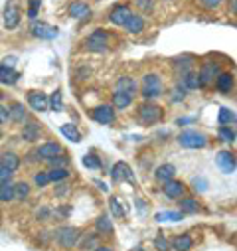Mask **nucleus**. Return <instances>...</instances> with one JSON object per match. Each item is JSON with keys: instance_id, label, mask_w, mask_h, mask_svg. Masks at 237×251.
<instances>
[{"instance_id": "aec40b11", "label": "nucleus", "mask_w": 237, "mask_h": 251, "mask_svg": "<svg viewBox=\"0 0 237 251\" xmlns=\"http://www.w3.org/2000/svg\"><path fill=\"white\" fill-rule=\"evenodd\" d=\"M192 245H194V241H192V237H190L188 233L176 235V237L172 239V243H170V247H172L174 251H190Z\"/></svg>"}, {"instance_id": "4be33fe9", "label": "nucleus", "mask_w": 237, "mask_h": 251, "mask_svg": "<svg viewBox=\"0 0 237 251\" xmlns=\"http://www.w3.org/2000/svg\"><path fill=\"white\" fill-rule=\"evenodd\" d=\"M176 176V166L174 164H160L158 168H156V172H154V178L158 180V182H168V180H172Z\"/></svg>"}, {"instance_id": "4c0bfd02", "label": "nucleus", "mask_w": 237, "mask_h": 251, "mask_svg": "<svg viewBox=\"0 0 237 251\" xmlns=\"http://www.w3.org/2000/svg\"><path fill=\"white\" fill-rule=\"evenodd\" d=\"M217 137H219L221 143H235V131L231 127H219Z\"/></svg>"}, {"instance_id": "5701e85b", "label": "nucleus", "mask_w": 237, "mask_h": 251, "mask_svg": "<svg viewBox=\"0 0 237 251\" xmlns=\"http://www.w3.org/2000/svg\"><path fill=\"white\" fill-rule=\"evenodd\" d=\"M215 87H217V91L219 93H223V95H227L231 89H233V74H219L217 75V81H215Z\"/></svg>"}, {"instance_id": "f3484780", "label": "nucleus", "mask_w": 237, "mask_h": 251, "mask_svg": "<svg viewBox=\"0 0 237 251\" xmlns=\"http://www.w3.org/2000/svg\"><path fill=\"white\" fill-rule=\"evenodd\" d=\"M0 166L14 174L20 168V156L16 152H4V154H0Z\"/></svg>"}, {"instance_id": "c9c22d12", "label": "nucleus", "mask_w": 237, "mask_h": 251, "mask_svg": "<svg viewBox=\"0 0 237 251\" xmlns=\"http://www.w3.org/2000/svg\"><path fill=\"white\" fill-rule=\"evenodd\" d=\"M182 216L184 214H180V212H158L156 216H154V220L156 222H180L182 220Z\"/></svg>"}, {"instance_id": "6e6d98bb", "label": "nucleus", "mask_w": 237, "mask_h": 251, "mask_svg": "<svg viewBox=\"0 0 237 251\" xmlns=\"http://www.w3.org/2000/svg\"><path fill=\"white\" fill-rule=\"evenodd\" d=\"M93 251H113V249H111V247H107V245H97Z\"/></svg>"}, {"instance_id": "c03bdc74", "label": "nucleus", "mask_w": 237, "mask_h": 251, "mask_svg": "<svg viewBox=\"0 0 237 251\" xmlns=\"http://www.w3.org/2000/svg\"><path fill=\"white\" fill-rule=\"evenodd\" d=\"M53 168H66V164L70 162V158L66 156V154H57V156H53V158H49L47 160Z\"/></svg>"}, {"instance_id": "bb28decb", "label": "nucleus", "mask_w": 237, "mask_h": 251, "mask_svg": "<svg viewBox=\"0 0 237 251\" xmlns=\"http://www.w3.org/2000/svg\"><path fill=\"white\" fill-rule=\"evenodd\" d=\"M95 229H97L99 235H111V233L115 231L113 222H111L107 216H99V218L95 220Z\"/></svg>"}, {"instance_id": "1a4fd4ad", "label": "nucleus", "mask_w": 237, "mask_h": 251, "mask_svg": "<svg viewBox=\"0 0 237 251\" xmlns=\"http://www.w3.org/2000/svg\"><path fill=\"white\" fill-rule=\"evenodd\" d=\"M131 14H133L131 6H127V4H117V6L111 8L109 20H111V24H115V26H125L127 20L131 18Z\"/></svg>"}, {"instance_id": "ea45409f", "label": "nucleus", "mask_w": 237, "mask_h": 251, "mask_svg": "<svg viewBox=\"0 0 237 251\" xmlns=\"http://www.w3.org/2000/svg\"><path fill=\"white\" fill-rule=\"evenodd\" d=\"M192 64H194L192 57H182V59H176V61H174V68H176L178 72H182V75H184L186 72H192V70H190Z\"/></svg>"}, {"instance_id": "de8ad7c7", "label": "nucleus", "mask_w": 237, "mask_h": 251, "mask_svg": "<svg viewBox=\"0 0 237 251\" xmlns=\"http://www.w3.org/2000/svg\"><path fill=\"white\" fill-rule=\"evenodd\" d=\"M42 6V0H28V18H36L38 16V10Z\"/></svg>"}, {"instance_id": "4d7b16f0", "label": "nucleus", "mask_w": 237, "mask_h": 251, "mask_svg": "<svg viewBox=\"0 0 237 251\" xmlns=\"http://www.w3.org/2000/svg\"><path fill=\"white\" fill-rule=\"evenodd\" d=\"M47 216H49V210H46V208L42 212H38V218H47Z\"/></svg>"}, {"instance_id": "39448f33", "label": "nucleus", "mask_w": 237, "mask_h": 251, "mask_svg": "<svg viewBox=\"0 0 237 251\" xmlns=\"http://www.w3.org/2000/svg\"><path fill=\"white\" fill-rule=\"evenodd\" d=\"M139 119L142 125H156L162 119V109L154 103H144L139 107Z\"/></svg>"}, {"instance_id": "72a5a7b5", "label": "nucleus", "mask_w": 237, "mask_h": 251, "mask_svg": "<svg viewBox=\"0 0 237 251\" xmlns=\"http://www.w3.org/2000/svg\"><path fill=\"white\" fill-rule=\"evenodd\" d=\"M47 176H49V182H64L68 176H70V170L68 168H51L47 170Z\"/></svg>"}, {"instance_id": "3c124183", "label": "nucleus", "mask_w": 237, "mask_h": 251, "mask_svg": "<svg viewBox=\"0 0 237 251\" xmlns=\"http://www.w3.org/2000/svg\"><path fill=\"white\" fill-rule=\"evenodd\" d=\"M10 178H12V172H8L6 168L0 166V184H2V182H10Z\"/></svg>"}, {"instance_id": "c756f323", "label": "nucleus", "mask_w": 237, "mask_h": 251, "mask_svg": "<svg viewBox=\"0 0 237 251\" xmlns=\"http://www.w3.org/2000/svg\"><path fill=\"white\" fill-rule=\"evenodd\" d=\"M200 210V204L196 198H180V214H196Z\"/></svg>"}, {"instance_id": "bf43d9fd", "label": "nucleus", "mask_w": 237, "mask_h": 251, "mask_svg": "<svg viewBox=\"0 0 237 251\" xmlns=\"http://www.w3.org/2000/svg\"><path fill=\"white\" fill-rule=\"evenodd\" d=\"M2 99H4V95H2V93H0V101H2Z\"/></svg>"}, {"instance_id": "dca6fc26", "label": "nucleus", "mask_w": 237, "mask_h": 251, "mask_svg": "<svg viewBox=\"0 0 237 251\" xmlns=\"http://www.w3.org/2000/svg\"><path fill=\"white\" fill-rule=\"evenodd\" d=\"M70 16L75 18V20H87L91 16V8L85 4V2H71L70 8H68Z\"/></svg>"}, {"instance_id": "864d4df0", "label": "nucleus", "mask_w": 237, "mask_h": 251, "mask_svg": "<svg viewBox=\"0 0 237 251\" xmlns=\"http://www.w3.org/2000/svg\"><path fill=\"white\" fill-rule=\"evenodd\" d=\"M14 64H16V57H6L2 66H6V68H14Z\"/></svg>"}, {"instance_id": "6e6552de", "label": "nucleus", "mask_w": 237, "mask_h": 251, "mask_svg": "<svg viewBox=\"0 0 237 251\" xmlns=\"http://www.w3.org/2000/svg\"><path fill=\"white\" fill-rule=\"evenodd\" d=\"M30 30H32V36H36L40 40H53L59 36V30L47 22H34Z\"/></svg>"}, {"instance_id": "09e8293b", "label": "nucleus", "mask_w": 237, "mask_h": 251, "mask_svg": "<svg viewBox=\"0 0 237 251\" xmlns=\"http://www.w3.org/2000/svg\"><path fill=\"white\" fill-rule=\"evenodd\" d=\"M186 91H188V89H186V87H184L182 83H178V85L174 87V95H172V101H174V103L182 101V99L186 97Z\"/></svg>"}, {"instance_id": "a878e982", "label": "nucleus", "mask_w": 237, "mask_h": 251, "mask_svg": "<svg viewBox=\"0 0 237 251\" xmlns=\"http://www.w3.org/2000/svg\"><path fill=\"white\" fill-rule=\"evenodd\" d=\"M59 133L71 143H81V133H79V129L75 127V125H70V123L62 125V127H59Z\"/></svg>"}, {"instance_id": "7ed1b4c3", "label": "nucleus", "mask_w": 237, "mask_h": 251, "mask_svg": "<svg viewBox=\"0 0 237 251\" xmlns=\"http://www.w3.org/2000/svg\"><path fill=\"white\" fill-rule=\"evenodd\" d=\"M85 48L93 53H103L109 50V34L105 30H95L87 40H85Z\"/></svg>"}, {"instance_id": "a18cd8bd", "label": "nucleus", "mask_w": 237, "mask_h": 251, "mask_svg": "<svg viewBox=\"0 0 237 251\" xmlns=\"http://www.w3.org/2000/svg\"><path fill=\"white\" fill-rule=\"evenodd\" d=\"M192 188L196 192H206L208 190V180L204 178V176H196L194 180H192Z\"/></svg>"}, {"instance_id": "58836bf2", "label": "nucleus", "mask_w": 237, "mask_h": 251, "mask_svg": "<svg viewBox=\"0 0 237 251\" xmlns=\"http://www.w3.org/2000/svg\"><path fill=\"white\" fill-rule=\"evenodd\" d=\"M28 194H30V186L26 182L14 184V198L16 200H24V198H28Z\"/></svg>"}, {"instance_id": "473e14b6", "label": "nucleus", "mask_w": 237, "mask_h": 251, "mask_svg": "<svg viewBox=\"0 0 237 251\" xmlns=\"http://www.w3.org/2000/svg\"><path fill=\"white\" fill-rule=\"evenodd\" d=\"M14 200V184L2 182L0 184V202H10Z\"/></svg>"}, {"instance_id": "412c9836", "label": "nucleus", "mask_w": 237, "mask_h": 251, "mask_svg": "<svg viewBox=\"0 0 237 251\" xmlns=\"http://www.w3.org/2000/svg\"><path fill=\"white\" fill-rule=\"evenodd\" d=\"M18 79H20V74L14 68L0 66V83L2 85H14Z\"/></svg>"}, {"instance_id": "f03ea898", "label": "nucleus", "mask_w": 237, "mask_h": 251, "mask_svg": "<svg viewBox=\"0 0 237 251\" xmlns=\"http://www.w3.org/2000/svg\"><path fill=\"white\" fill-rule=\"evenodd\" d=\"M178 143L184 149H204L208 145V139L198 131H182L178 135Z\"/></svg>"}, {"instance_id": "20e7f679", "label": "nucleus", "mask_w": 237, "mask_h": 251, "mask_svg": "<svg viewBox=\"0 0 237 251\" xmlns=\"http://www.w3.org/2000/svg\"><path fill=\"white\" fill-rule=\"evenodd\" d=\"M162 93V81L156 74H146L142 79V97L144 99H156Z\"/></svg>"}, {"instance_id": "2eb2a0df", "label": "nucleus", "mask_w": 237, "mask_h": 251, "mask_svg": "<svg viewBox=\"0 0 237 251\" xmlns=\"http://www.w3.org/2000/svg\"><path fill=\"white\" fill-rule=\"evenodd\" d=\"M36 154L40 158H44V160H49V158H53L57 154H62V145L55 143V141H47V143L40 145V149L36 151Z\"/></svg>"}, {"instance_id": "cd10ccee", "label": "nucleus", "mask_w": 237, "mask_h": 251, "mask_svg": "<svg viewBox=\"0 0 237 251\" xmlns=\"http://www.w3.org/2000/svg\"><path fill=\"white\" fill-rule=\"evenodd\" d=\"M97 243H99V233H85V235H81V237H79V241H77V245H79V249H81V251L95 249V247H97Z\"/></svg>"}, {"instance_id": "0eeeda50", "label": "nucleus", "mask_w": 237, "mask_h": 251, "mask_svg": "<svg viewBox=\"0 0 237 251\" xmlns=\"http://www.w3.org/2000/svg\"><path fill=\"white\" fill-rule=\"evenodd\" d=\"M221 72H219V64H215V61H206V64L202 66L198 77H200V87H208L213 77H217Z\"/></svg>"}, {"instance_id": "ddd939ff", "label": "nucleus", "mask_w": 237, "mask_h": 251, "mask_svg": "<svg viewBox=\"0 0 237 251\" xmlns=\"http://www.w3.org/2000/svg\"><path fill=\"white\" fill-rule=\"evenodd\" d=\"M91 117L99 125H111L115 121V109L111 105H99L91 111Z\"/></svg>"}, {"instance_id": "603ef678", "label": "nucleus", "mask_w": 237, "mask_h": 251, "mask_svg": "<svg viewBox=\"0 0 237 251\" xmlns=\"http://www.w3.org/2000/svg\"><path fill=\"white\" fill-rule=\"evenodd\" d=\"M8 121V107L0 105V125H4Z\"/></svg>"}, {"instance_id": "423d86ee", "label": "nucleus", "mask_w": 237, "mask_h": 251, "mask_svg": "<svg viewBox=\"0 0 237 251\" xmlns=\"http://www.w3.org/2000/svg\"><path fill=\"white\" fill-rule=\"evenodd\" d=\"M111 176H113V180H115L117 184H121V182L137 184L135 174H133V168H131L127 162H123V160H118L117 164H113V168H111Z\"/></svg>"}, {"instance_id": "5fc2aeb1", "label": "nucleus", "mask_w": 237, "mask_h": 251, "mask_svg": "<svg viewBox=\"0 0 237 251\" xmlns=\"http://www.w3.org/2000/svg\"><path fill=\"white\" fill-rule=\"evenodd\" d=\"M95 186H99V190H103V192H109V186L105 182H101V180H95Z\"/></svg>"}, {"instance_id": "052dcab7", "label": "nucleus", "mask_w": 237, "mask_h": 251, "mask_svg": "<svg viewBox=\"0 0 237 251\" xmlns=\"http://www.w3.org/2000/svg\"><path fill=\"white\" fill-rule=\"evenodd\" d=\"M0 139H2V131H0Z\"/></svg>"}, {"instance_id": "6ab92c4d", "label": "nucleus", "mask_w": 237, "mask_h": 251, "mask_svg": "<svg viewBox=\"0 0 237 251\" xmlns=\"http://www.w3.org/2000/svg\"><path fill=\"white\" fill-rule=\"evenodd\" d=\"M137 89H139V85H137V81L133 79V77H121L117 81V85H115V91H121V93H127V95H135L137 93Z\"/></svg>"}, {"instance_id": "393cba45", "label": "nucleus", "mask_w": 237, "mask_h": 251, "mask_svg": "<svg viewBox=\"0 0 237 251\" xmlns=\"http://www.w3.org/2000/svg\"><path fill=\"white\" fill-rule=\"evenodd\" d=\"M131 103H133V97H131V95L121 93V91H115V93H113V105H111L113 109L123 111V109H127Z\"/></svg>"}, {"instance_id": "49530a36", "label": "nucleus", "mask_w": 237, "mask_h": 251, "mask_svg": "<svg viewBox=\"0 0 237 251\" xmlns=\"http://www.w3.org/2000/svg\"><path fill=\"white\" fill-rule=\"evenodd\" d=\"M154 247H156L158 251H170V241H168L162 233H158L156 239H154Z\"/></svg>"}, {"instance_id": "f257e3e1", "label": "nucleus", "mask_w": 237, "mask_h": 251, "mask_svg": "<svg viewBox=\"0 0 237 251\" xmlns=\"http://www.w3.org/2000/svg\"><path fill=\"white\" fill-rule=\"evenodd\" d=\"M79 237H81L79 229H77V227H71V226H64V227H59V229L55 231V241L62 245L64 249L75 247L77 241H79Z\"/></svg>"}, {"instance_id": "13d9d810", "label": "nucleus", "mask_w": 237, "mask_h": 251, "mask_svg": "<svg viewBox=\"0 0 237 251\" xmlns=\"http://www.w3.org/2000/svg\"><path fill=\"white\" fill-rule=\"evenodd\" d=\"M235 10H237L235 8V0H231V14H235Z\"/></svg>"}, {"instance_id": "7c9ffc66", "label": "nucleus", "mask_w": 237, "mask_h": 251, "mask_svg": "<svg viewBox=\"0 0 237 251\" xmlns=\"http://www.w3.org/2000/svg\"><path fill=\"white\" fill-rule=\"evenodd\" d=\"M217 121H219L221 127H229V125L235 123V113H233L231 109H227V107H221V109H219V117H217Z\"/></svg>"}, {"instance_id": "f704fd0d", "label": "nucleus", "mask_w": 237, "mask_h": 251, "mask_svg": "<svg viewBox=\"0 0 237 251\" xmlns=\"http://www.w3.org/2000/svg\"><path fill=\"white\" fill-rule=\"evenodd\" d=\"M47 103H49V109L51 111H64V99H62V91H53L51 97H47Z\"/></svg>"}, {"instance_id": "9d476101", "label": "nucleus", "mask_w": 237, "mask_h": 251, "mask_svg": "<svg viewBox=\"0 0 237 251\" xmlns=\"http://www.w3.org/2000/svg\"><path fill=\"white\" fill-rule=\"evenodd\" d=\"M215 164H217V168H219L223 174H233V172H235V166H237L235 154L229 152V151H219L217 156H215Z\"/></svg>"}, {"instance_id": "f8f14e48", "label": "nucleus", "mask_w": 237, "mask_h": 251, "mask_svg": "<svg viewBox=\"0 0 237 251\" xmlns=\"http://www.w3.org/2000/svg\"><path fill=\"white\" fill-rule=\"evenodd\" d=\"M162 192L168 196V198H172V200H178V198H184V192H186V186H184V182H180V180H168V182H164L162 184Z\"/></svg>"}, {"instance_id": "e433bc0d", "label": "nucleus", "mask_w": 237, "mask_h": 251, "mask_svg": "<svg viewBox=\"0 0 237 251\" xmlns=\"http://www.w3.org/2000/svg\"><path fill=\"white\" fill-rule=\"evenodd\" d=\"M109 206H111V214L115 218H125V208L121 206V200H118L117 196H111L109 198Z\"/></svg>"}, {"instance_id": "2f4dec72", "label": "nucleus", "mask_w": 237, "mask_h": 251, "mask_svg": "<svg viewBox=\"0 0 237 251\" xmlns=\"http://www.w3.org/2000/svg\"><path fill=\"white\" fill-rule=\"evenodd\" d=\"M182 85H184L186 89H198V87H200V77H198V74H196V72H186V74L182 75Z\"/></svg>"}, {"instance_id": "b1692460", "label": "nucleus", "mask_w": 237, "mask_h": 251, "mask_svg": "<svg viewBox=\"0 0 237 251\" xmlns=\"http://www.w3.org/2000/svg\"><path fill=\"white\" fill-rule=\"evenodd\" d=\"M125 30H127L129 34H141V32L144 30V18L139 16V14H131V18H129L127 24H125Z\"/></svg>"}, {"instance_id": "9b49d317", "label": "nucleus", "mask_w": 237, "mask_h": 251, "mask_svg": "<svg viewBox=\"0 0 237 251\" xmlns=\"http://www.w3.org/2000/svg\"><path fill=\"white\" fill-rule=\"evenodd\" d=\"M20 18H22L20 6H18L16 0H12V2H8L6 8H4V26H6L8 30H14V28L20 24Z\"/></svg>"}, {"instance_id": "a19ab883", "label": "nucleus", "mask_w": 237, "mask_h": 251, "mask_svg": "<svg viewBox=\"0 0 237 251\" xmlns=\"http://www.w3.org/2000/svg\"><path fill=\"white\" fill-rule=\"evenodd\" d=\"M135 6H137L141 12L150 14L152 8H154V0H135Z\"/></svg>"}, {"instance_id": "79ce46f5", "label": "nucleus", "mask_w": 237, "mask_h": 251, "mask_svg": "<svg viewBox=\"0 0 237 251\" xmlns=\"http://www.w3.org/2000/svg\"><path fill=\"white\" fill-rule=\"evenodd\" d=\"M83 166H87V168H101V160H99V156H95V154H85L83 156Z\"/></svg>"}, {"instance_id": "c85d7f7f", "label": "nucleus", "mask_w": 237, "mask_h": 251, "mask_svg": "<svg viewBox=\"0 0 237 251\" xmlns=\"http://www.w3.org/2000/svg\"><path fill=\"white\" fill-rule=\"evenodd\" d=\"M8 119L14 121V123H24L26 121V109L22 103H14L10 109H8Z\"/></svg>"}, {"instance_id": "680f3d73", "label": "nucleus", "mask_w": 237, "mask_h": 251, "mask_svg": "<svg viewBox=\"0 0 237 251\" xmlns=\"http://www.w3.org/2000/svg\"><path fill=\"white\" fill-rule=\"evenodd\" d=\"M0 218H2V212H0Z\"/></svg>"}, {"instance_id": "4468645a", "label": "nucleus", "mask_w": 237, "mask_h": 251, "mask_svg": "<svg viewBox=\"0 0 237 251\" xmlns=\"http://www.w3.org/2000/svg\"><path fill=\"white\" fill-rule=\"evenodd\" d=\"M28 105H30L36 113H44V111L49 109L47 95L42 93V91H30V93H28Z\"/></svg>"}, {"instance_id": "8fccbe9b", "label": "nucleus", "mask_w": 237, "mask_h": 251, "mask_svg": "<svg viewBox=\"0 0 237 251\" xmlns=\"http://www.w3.org/2000/svg\"><path fill=\"white\" fill-rule=\"evenodd\" d=\"M221 2H223V0H200V4H202L204 8H208V10H213V8H217Z\"/></svg>"}, {"instance_id": "37998d69", "label": "nucleus", "mask_w": 237, "mask_h": 251, "mask_svg": "<svg viewBox=\"0 0 237 251\" xmlns=\"http://www.w3.org/2000/svg\"><path fill=\"white\" fill-rule=\"evenodd\" d=\"M34 184H36L38 188H46V186L49 184V176H47V172H46V170L36 172V176H34Z\"/></svg>"}, {"instance_id": "a211bd4d", "label": "nucleus", "mask_w": 237, "mask_h": 251, "mask_svg": "<svg viewBox=\"0 0 237 251\" xmlns=\"http://www.w3.org/2000/svg\"><path fill=\"white\" fill-rule=\"evenodd\" d=\"M40 133H42V127H40V123L36 121H30L28 125H24V129H22V139L28 141V143H34L40 139Z\"/></svg>"}]
</instances>
